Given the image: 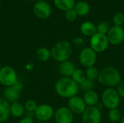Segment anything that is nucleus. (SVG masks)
I'll use <instances>...</instances> for the list:
<instances>
[{
    "instance_id": "f257e3e1",
    "label": "nucleus",
    "mask_w": 124,
    "mask_h": 123,
    "mask_svg": "<svg viewBox=\"0 0 124 123\" xmlns=\"http://www.w3.org/2000/svg\"><path fill=\"white\" fill-rule=\"evenodd\" d=\"M54 91L60 97L69 99L78 94L79 86L71 78L62 77L55 83Z\"/></svg>"
},
{
    "instance_id": "f03ea898",
    "label": "nucleus",
    "mask_w": 124,
    "mask_h": 123,
    "mask_svg": "<svg viewBox=\"0 0 124 123\" xmlns=\"http://www.w3.org/2000/svg\"><path fill=\"white\" fill-rule=\"evenodd\" d=\"M97 81L107 88H116L122 81L120 72L113 67H106L100 70Z\"/></svg>"
},
{
    "instance_id": "7ed1b4c3",
    "label": "nucleus",
    "mask_w": 124,
    "mask_h": 123,
    "mask_svg": "<svg viewBox=\"0 0 124 123\" xmlns=\"http://www.w3.org/2000/svg\"><path fill=\"white\" fill-rule=\"evenodd\" d=\"M73 53V47L70 42L62 41L55 43L51 49L52 58L58 62L69 60Z\"/></svg>"
},
{
    "instance_id": "20e7f679",
    "label": "nucleus",
    "mask_w": 124,
    "mask_h": 123,
    "mask_svg": "<svg viewBox=\"0 0 124 123\" xmlns=\"http://www.w3.org/2000/svg\"><path fill=\"white\" fill-rule=\"evenodd\" d=\"M102 104L107 109H117L121 103V97L115 88H106L101 96Z\"/></svg>"
},
{
    "instance_id": "39448f33",
    "label": "nucleus",
    "mask_w": 124,
    "mask_h": 123,
    "mask_svg": "<svg viewBox=\"0 0 124 123\" xmlns=\"http://www.w3.org/2000/svg\"><path fill=\"white\" fill-rule=\"evenodd\" d=\"M90 47L97 53H102L105 51L109 46V41L107 35L96 33L92 37L89 41Z\"/></svg>"
},
{
    "instance_id": "423d86ee",
    "label": "nucleus",
    "mask_w": 124,
    "mask_h": 123,
    "mask_svg": "<svg viewBox=\"0 0 124 123\" xmlns=\"http://www.w3.org/2000/svg\"><path fill=\"white\" fill-rule=\"evenodd\" d=\"M80 64L85 67L94 66L97 61V53L94 51L91 47L84 48L78 56Z\"/></svg>"
},
{
    "instance_id": "0eeeda50",
    "label": "nucleus",
    "mask_w": 124,
    "mask_h": 123,
    "mask_svg": "<svg viewBox=\"0 0 124 123\" xmlns=\"http://www.w3.org/2000/svg\"><path fill=\"white\" fill-rule=\"evenodd\" d=\"M17 81L16 71L10 66L2 67L0 70V83L6 87L14 85Z\"/></svg>"
},
{
    "instance_id": "6e6552de",
    "label": "nucleus",
    "mask_w": 124,
    "mask_h": 123,
    "mask_svg": "<svg viewBox=\"0 0 124 123\" xmlns=\"http://www.w3.org/2000/svg\"><path fill=\"white\" fill-rule=\"evenodd\" d=\"M83 123H101L102 113L97 107H87L81 115Z\"/></svg>"
},
{
    "instance_id": "1a4fd4ad",
    "label": "nucleus",
    "mask_w": 124,
    "mask_h": 123,
    "mask_svg": "<svg viewBox=\"0 0 124 123\" xmlns=\"http://www.w3.org/2000/svg\"><path fill=\"white\" fill-rule=\"evenodd\" d=\"M34 115L38 120L41 123H45L54 117V111L53 107L47 104H42L38 106Z\"/></svg>"
},
{
    "instance_id": "9d476101",
    "label": "nucleus",
    "mask_w": 124,
    "mask_h": 123,
    "mask_svg": "<svg viewBox=\"0 0 124 123\" xmlns=\"http://www.w3.org/2000/svg\"><path fill=\"white\" fill-rule=\"evenodd\" d=\"M107 37L110 44L114 46L121 44L124 41V28L122 26L117 25L111 27L107 33Z\"/></svg>"
},
{
    "instance_id": "9b49d317",
    "label": "nucleus",
    "mask_w": 124,
    "mask_h": 123,
    "mask_svg": "<svg viewBox=\"0 0 124 123\" xmlns=\"http://www.w3.org/2000/svg\"><path fill=\"white\" fill-rule=\"evenodd\" d=\"M54 119L56 123H73L74 114L68 107H61L54 112Z\"/></svg>"
},
{
    "instance_id": "f8f14e48",
    "label": "nucleus",
    "mask_w": 124,
    "mask_h": 123,
    "mask_svg": "<svg viewBox=\"0 0 124 123\" xmlns=\"http://www.w3.org/2000/svg\"><path fill=\"white\" fill-rule=\"evenodd\" d=\"M68 107L74 115H82L87 106L82 97L76 95L70 98L68 101Z\"/></svg>"
},
{
    "instance_id": "ddd939ff",
    "label": "nucleus",
    "mask_w": 124,
    "mask_h": 123,
    "mask_svg": "<svg viewBox=\"0 0 124 123\" xmlns=\"http://www.w3.org/2000/svg\"><path fill=\"white\" fill-rule=\"evenodd\" d=\"M23 89V84L20 81H17L14 85L6 87L4 91V95L7 101L11 102L17 101V99L20 97V91Z\"/></svg>"
},
{
    "instance_id": "4468645a",
    "label": "nucleus",
    "mask_w": 124,
    "mask_h": 123,
    "mask_svg": "<svg viewBox=\"0 0 124 123\" xmlns=\"http://www.w3.org/2000/svg\"><path fill=\"white\" fill-rule=\"evenodd\" d=\"M33 10L35 15L41 19L48 18L52 13V8L50 5L44 1H37L34 4Z\"/></svg>"
},
{
    "instance_id": "2eb2a0df",
    "label": "nucleus",
    "mask_w": 124,
    "mask_h": 123,
    "mask_svg": "<svg viewBox=\"0 0 124 123\" xmlns=\"http://www.w3.org/2000/svg\"><path fill=\"white\" fill-rule=\"evenodd\" d=\"M75 64L70 60H66L60 63L58 66V72L64 78H71L76 70Z\"/></svg>"
},
{
    "instance_id": "dca6fc26",
    "label": "nucleus",
    "mask_w": 124,
    "mask_h": 123,
    "mask_svg": "<svg viewBox=\"0 0 124 123\" xmlns=\"http://www.w3.org/2000/svg\"><path fill=\"white\" fill-rule=\"evenodd\" d=\"M83 99L87 107H95L99 102L100 96L97 91L94 90H91L84 92L83 96Z\"/></svg>"
},
{
    "instance_id": "f3484780",
    "label": "nucleus",
    "mask_w": 124,
    "mask_h": 123,
    "mask_svg": "<svg viewBox=\"0 0 124 123\" xmlns=\"http://www.w3.org/2000/svg\"><path fill=\"white\" fill-rule=\"evenodd\" d=\"M10 115V104L6 99L0 98V123L7 120Z\"/></svg>"
},
{
    "instance_id": "a211bd4d",
    "label": "nucleus",
    "mask_w": 124,
    "mask_h": 123,
    "mask_svg": "<svg viewBox=\"0 0 124 123\" xmlns=\"http://www.w3.org/2000/svg\"><path fill=\"white\" fill-rule=\"evenodd\" d=\"M80 30L84 36L88 37H92L97 33V27L93 22L90 21H86L83 22L81 25Z\"/></svg>"
},
{
    "instance_id": "6ab92c4d",
    "label": "nucleus",
    "mask_w": 124,
    "mask_h": 123,
    "mask_svg": "<svg viewBox=\"0 0 124 123\" xmlns=\"http://www.w3.org/2000/svg\"><path fill=\"white\" fill-rule=\"evenodd\" d=\"M73 9L78 16H85L88 14L90 12L89 4L84 1H80L75 4Z\"/></svg>"
},
{
    "instance_id": "aec40b11",
    "label": "nucleus",
    "mask_w": 124,
    "mask_h": 123,
    "mask_svg": "<svg viewBox=\"0 0 124 123\" xmlns=\"http://www.w3.org/2000/svg\"><path fill=\"white\" fill-rule=\"evenodd\" d=\"M54 5L62 11H68L73 9L76 1L75 0H54Z\"/></svg>"
},
{
    "instance_id": "412c9836",
    "label": "nucleus",
    "mask_w": 124,
    "mask_h": 123,
    "mask_svg": "<svg viewBox=\"0 0 124 123\" xmlns=\"http://www.w3.org/2000/svg\"><path fill=\"white\" fill-rule=\"evenodd\" d=\"M25 112V107L21 103L15 101L10 105V114L15 117H20Z\"/></svg>"
},
{
    "instance_id": "4be33fe9",
    "label": "nucleus",
    "mask_w": 124,
    "mask_h": 123,
    "mask_svg": "<svg viewBox=\"0 0 124 123\" xmlns=\"http://www.w3.org/2000/svg\"><path fill=\"white\" fill-rule=\"evenodd\" d=\"M36 57L40 62H46L52 57L51 50L46 47H41L36 51Z\"/></svg>"
},
{
    "instance_id": "5701e85b",
    "label": "nucleus",
    "mask_w": 124,
    "mask_h": 123,
    "mask_svg": "<svg viewBox=\"0 0 124 123\" xmlns=\"http://www.w3.org/2000/svg\"><path fill=\"white\" fill-rule=\"evenodd\" d=\"M71 78L78 84H81L82 82H84L86 79V74H85V71H84L81 68H76L72 76H71Z\"/></svg>"
},
{
    "instance_id": "b1692460",
    "label": "nucleus",
    "mask_w": 124,
    "mask_h": 123,
    "mask_svg": "<svg viewBox=\"0 0 124 123\" xmlns=\"http://www.w3.org/2000/svg\"><path fill=\"white\" fill-rule=\"evenodd\" d=\"M99 73H100V70L95 65L87 67L85 70V74H86V78L90 80H92V81H95L96 80H97Z\"/></svg>"
},
{
    "instance_id": "393cba45",
    "label": "nucleus",
    "mask_w": 124,
    "mask_h": 123,
    "mask_svg": "<svg viewBox=\"0 0 124 123\" xmlns=\"http://www.w3.org/2000/svg\"><path fill=\"white\" fill-rule=\"evenodd\" d=\"M122 117L123 116L121 115V112L118 108L109 110L108 119L110 120V122H112V123H118V122L121 121Z\"/></svg>"
},
{
    "instance_id": "a878e982",
    "label": "nucleus",
    "mask_w": 124,
    "mask_h": 123,
    "mask_svg": "<svg viewBox=\"0 0 124 123\" xmlns=\"http://www.w3.org/2000/svg\"><path fill=\"white\" fill-rule=\"evenodd\" d=\"M79 86V90L81 89V91L86 92L91 90H94V81L90 80L89 79H86L84 82H82L81 84L78 85Z\"/></svg>"
},
{
    "instance_id": "bb28decb",
    "label": "nucleus",
    "mask_w": 124,
    "mask_h": 123,
    "mask_svg": "<svg viewBox=\"0 0 124 123\" xmlns=\"http://www.w3.org/2000/svg\"><path fill=\"white\" fill-rule=\"evenodd\" d=\"M38 106L39 105L33 100H28V101H25V103L24 104L25 109L27 110L28 112H33V113L35 112V111L36 110Z\"/></svg>"
},
{
    "instance_id": "cd10ccee",
    "label": "nucleus",
    "mask_w": 124,
    "mask_h": 123,
    "mask_svg": "<svg viewBox=\"0 0 124 123\" xmlns=\"http://www.w3.org/2000/svg\"><path fill=\"white\" fill-rule=\"evenodd\" d=\"M113 21L115 25L122 26L124 24V14L122 12H117L113 17Z\"/></svg>"
},
{
    "instance_id": "c85d7f7f",
    "label": "nucleus",
    "mask_w": 124,
    "mask_h": 123,
    "mask_svg": "<svg viewBox=\"0 0 124 123\" xmlns=\"http://www.w3.org/2000/svg\"><path fill=\"white\" fill-rule=\"evenodd\" d=\"M108 30H109L108 25L105 22H100L97 26V33H98L107 35V33H108Z\"/></svg>"
},
{
    "instance_id": "c756f323",
    "label": "nucleus",
    "mask_w": 124,
    "mask_h": 123,
    "mask_svg": "<svg viewBox=\"0 0 124 123\" xmlns=\"http://www.w3.org/2000/svg\"><path fill=\"white\" fill-rule=\"evenodd\" d=\"M65 18H66V20L68 21L73 22V21H75V20L77 17V14L75 12V10L73 9H72L66 11L65 14Z\"/></svg>"
},
{
    "instance_id": "7c9ffc66",
    "label": "nucleus",
    "mask_w": 124,
    "mask_h": 123,
    "mask_svg": "<svg viewBox=\"0 0 124 123\" xmlns=\"http://www.w3.org/2000/svg\"><path fill=\"white\" fill-rule=\"evenodd\" d=\"M121 99H124V81H121L116 88Z\"/></svg>"
},
{
    "instance_id": "2f4dec72",
    "label": "nucleus",
    "mask_w": 124,
    "mask_h": 123,
    "mask_svg": "<svg viewBox=\"0 0 124 123\" xmlns=\"http://www.w3.org/2000/svg\"><path fill=\"white\" fill-rule=\"evenodd\" d=\"M73 43L75 45H76V46H81V45H83V44L85 43V41H84V39L83 38H81V37H76V38H75L73 39Z\"/></svg>"
},
{
    "instance_id": "473e14b6",
    "label": "nucleus",
    "mask_w": 124,
    "mask_h": 123,
    "mask_svg": "<svg viewBox=\"0 0 124 123\" xmlns=\"http://www.w3.org/2000/svg\"><path fill=\"white\" fill-rule=\"evenodd\" d=\"M17 123H34L31 117H25L21 119Z\"/></svg>"
},
{
    "instance_id": "72a5a7b5",
    "label": "nucleus",
    "mask_w": 124,
    "mask_h": 123,
    "mask_svg": "<svg viewBox=\"0 0 124 123\" xmlns=\"http://www.w3.org/2000/svg\"><path fill=\"white\" fill-rule=\"evenodd\" d=\"M121 123H124V116L122 117V118L121 120Z\"/></svg>"
},
{
    "instance_id": "f704fd0d",
    "label": "nucleus",
    "mask_w": 124,
    "mask_h": 123,
    "mask_svg": "<svg viewBox=\"0 0 124 123\" xmlns=\"http://www.w3.org/2000/svg\"><path fill=\"white\" fill-rule=\"evenodd\" d=\"M38 1H45V0H37Z\"/></svg>"
},
{
    "instance_id": "c9c22d12",
    "label": "nucleus",
    "mask_w": 124,
    "mask_h": 123,
    "mask_svg": "<svg viewBox=\"0 0 124 123\" xmlns=\"http://www.w3.org/2000/svg\"><path fill=\"white\" fill-rule=\"evenodd\" d=\"M1 67H1V64H0V70H1Z\"/></svg>"
},
{
    "instance_id": "e433bc0d",
    "label": "nucleus",
    "mask_w": 124,
    "mask_h": 123,
    "mask_svg": "<svg viewBox=\"0 0 124 123\" xmlns=\"http://www.w3.org/2000/svg\"></svg>"
},
{
    "instance_id": "4c0bfd02",
    "label": "nucleus",
    "mask_w": 124,
    "mask_h": 123,
    "mask_svg": "<svg viewBox=\"0 0 124 123\" xmlns=\"http://www.w3.org/2000/svg\"><path fill=\"white\" fill-rule=\"evenodd\" d=\"M0 1H1V0H0Z\"/></svg>"
}]
</instances>
